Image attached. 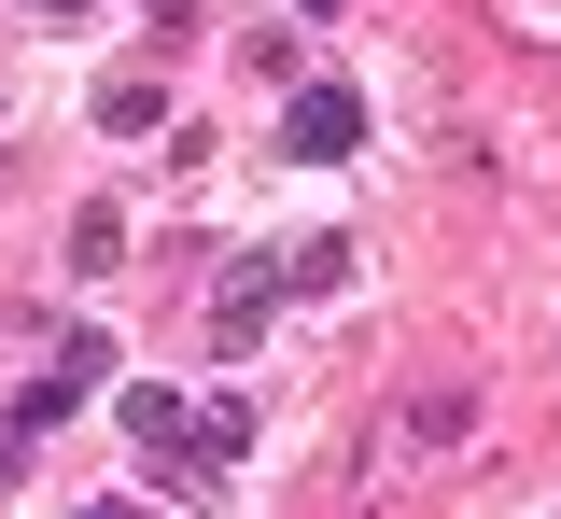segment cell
Instances as JSON below:
<instances>
[{
  "mask_svg": "<svg viewBox=\"0 0 561 519\" xmlns=\"http://www.w3.org/2000/svg\"><path fill=\"white\" fill-rule=\"evenodd\" d=\"M365 141V99L351 84H295V113H280V154H309V169H337Z\"/></svg>",
  "mask_w": 561,
  "mask_h": 519,
  "instance_id": "obj_1",
  "label": "cell"
},
{
  "mask_svg": "<svg viewBox=\"0 0 561 519\" xmlns=\"http://www.w3.org/2000/svg\"><path fill=\"white\" fill-rule=\"evenodd\" d=\"M99 379H113V351H99V337H70L57 366L28 379V407H14V436H43V422H70V407H84V393H99Z\"/></svg>",
  "mask_w": 561,
  "mask_h": 519,
  "instance_id": "obj_2",
  "label": "cell"
},
{
  "mask_svg": "<svg viewBox=\"0 0 561 519\" xmlns=\"http://www.w3.org/2000/svg\"><path fill=\"white\" fill-rule=\"evenodd\" d=\"M351 281V239H295V253H280V296H337Z\"/></svg>",
  "mask_w": 561,
  "mask_h": 519,
  "instance_id": "obj_3",
  "label": "cell"
},
{
  "mask_svg": "<svg viewBox=\"0 0 561 519\" xmlns=\"http://www.w3.org/2000/svg\"><path fill=\"white\" fill-rule=\"evenodd\" d=\"M239 449H253V407H239V393H210V407H197V463H210V477H225Z\"/></svg>",
  "mask_w": 561,
  "mask_h": 519,
  "instance_id": "obj_4",
  "label": "cell"
},
{
  "mask_svg": "<svg viewBox=\"0 0 561 519\" xmlns=\"http://www.w3.org/2000/svg\"><path fill=\"white\" fill-rule=\"evenodd\" d=\"M0 492H14V436H0Z\"/></svg>",
  "mask_w": 561,
  "mask_h": 519,
  "instance_id": "obj_5",
  "label": "cell"
},
{
  "mask_svg": "<svg viewBox=\"0 0 561 519\" xmlns=\"http://www.w3.org/2000/svg\"><path fill=\"white\" fill-rule=\"evenodd\" d=\"M28 14H84V0H28Z\"/></svg>",
  "mask_w": 561,
  "mask_h": 519,
  "instance_id": "obj_6",
  "label": "cell"
},
{
  "mask_svg": "<svg viewBox=\"0 0 561 519\" xmlns=\"http://www.w3.org/2000/svg\"><path fill=\"white\" fill-rule=\"evenodd\" d=\"M84 519H127V506H84Z\"/></svg>",
  "mask_w": 561,
  "mask_h": 519,
  "instance_id": "obj_7",
  "label": "cell"
}]
</instances>
